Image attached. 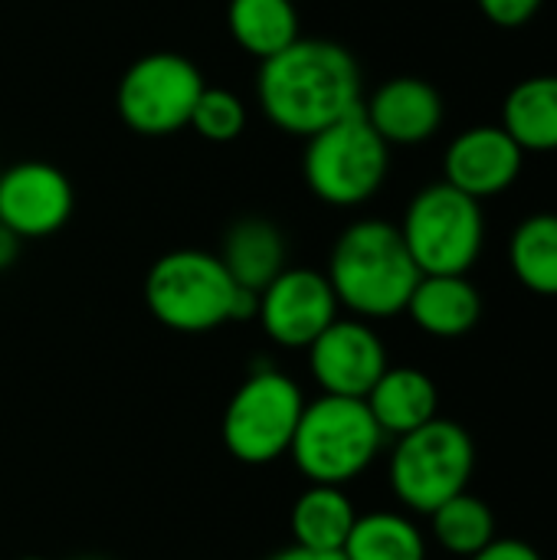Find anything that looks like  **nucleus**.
I'll list each match as a JSON object with an SVG mask.
<instances>
[{"label": "nucleus", "mask_w": 557, "mask_h": 560, "mask_svg": "<svg viewBox=\"0 0 557 560\" xmlns=\"http://www.w3.org/2000/svg\"><path fill=\"white\" fill-rule=\"evenodd\" d=\"M476 3L489 23H496L502 30H519L538 16L545 0H476Z\"/></svg>", "instance_id": "nucleus-25"}, {"label": "nucleus", "mask_w": 557, "mask_h": 560, "mask_svg": "<svg viewBox=\"0 0 557 560\" xmlns=\"http://www.w3.org/2000/svg\"><path fill=\"white\" fill-rule=\"evenodd\" d=\"M338 299L325 272L318 269H282L263 292H259V325L269 341L279 348L305 351L335 318Z\"/></svg>", "instance_id": "nucleus-10"}, {"label": "nucleus", "mask_w": 557, "mask_h": 560, "mask_svg": "<svg viewBox=\"0 0 557 560\" xmlns=\"http://www.w3.org/2000/svg\"><path fill=\"white\" fill-rule=\"evenodd\" d=\"M509 138L529 154L557 151V75H529L515 82L502 102V121Z\"/></svg>", "instance_id": "nucleus-18"}, {"label": "nucleus", "mask_w": 557, "mask_h": 560, "mask_svg": "<svg viewBox=\"0 0 557 560\" xmlns=\"http://www.w3.org/2000/svg\"><path fill=\"white\" fill-rule=\"evenodd\" d=\"M305 410L302 387L272 368L250 374L223 410V446L236 463L269 466L289 456Z\"/></svg>", "instance_id": "nucleus-8"}, {"label": "nucleus", "mask_w": 557, "mask_h": 560, "mask_svg": "<svg viewBox=\"0 0 557 560\" xmlns=\"http://www.w3.org/2000/svg\"><path fill=\"white\" fill-rule=\"evenodd\" d=\"M341 555L345 560H427V541L407 515L371 512L358 515Z\"/></svg>", "instance_id": "nucleus-22"}, {"label": "nucleus", "mask_w": 557, "mask_h": 560, "mask_svg": "<svg viewBox=\"0 0 557 560\" xmlns=\"http://www.w3.org/2000/svg\"><path fill=\"white\" fill-rule=\"evenodd\" d=\"M16 560H46V558H16Z\"/></svg>", "instance_id": "nucleus-29"}, {"label": "nucleus", "mask_w": 557, "mask_h": 560, "mask_svg": "<svg viewBox=\"0 0 557 560\" xmlns=\"http://www.w3.org/2000/svg\"><path fill=\"white\" fill-rule=\"evenodd\" d=\"M525 164V151L502 125H473L460 131L443 154V180L473 200L506 194Z\"/></svg>", "instance_id": "nucleus-13"}, {"label": "nucleus", "mask_w": 557, "mask_h": 560, "mask_svg": "<svg viewBox=\"0 0 557 560\" xmlns=\"http://www.w3.org/2000/svg\"><path fill=\"white\" fill-rule=\"evenodd\" d=\"M384 433L364 400L328 397L305 404L289 456L312 486H348L381 453Z\"/></svg>", "instance_id": "nucleus-4"}, {"label": "nucleus", "mask_w": 557, "mask_h": 560, "mask_svg": "<svg viewBox=\"0 0 557 560\" xmlns=\"http://www.w3.org/2000/svg\"><path fill=\"white\" fill-rule=\"evenodd\" d=\"M433 538L443 551L456 555V558H473L479 555L486 545L496 541V515L492 509L469 492L453 495L450 502H443L433 515Z\"/></svg>", "instance_id": "nucleus-23"}, {"label": "nucleus", "mask_w": 557, "mask_h": 560, "mask_svg": "<svg viewBox=\"0 0 557 560\" xmlns=\"http://www.w3.org/2000/svg\"><path fill=\"white\" fill-rule=\"evenodd\" d=\"M220 262L240 289L259 295L286 269V240L279 226L263 217L236 220L223 236Z\"/></svg>", "instance_id": "nucleus-17"}, {"label": "nucleus", "mask_w": 557, "mask_h": 560, "mask_svg": "<svg viewBox=\"0 0 557 560\" xmlns=\"http://www.w3.org/2000/svg\"><path fill=\"white\" fill-rule=\"evenodd\" d=\"M469 560H545L538 555V548H532L522 538H496L492 545H486L479 555Z\"/></svg>", "instance_id": "nucleus-26"}, {"label": "nucleus", "mask_w": 557, "mask_h": 560, "mask_svg": "<svg viewBox=\"0 0 557 560\" xmlns=\"http://www.w3.org/2000/svg\"><path fill=\"white\" fill-rule=\"evenodd\" d=\"M374 423L381 427L384 436H407L430 420H437L440 407V390L433 377L420 368H387L381 381L371 387L364 397Z\"/></svg>", "instance_id": "nucleus-15"}, {"label": "nucleus", "mask_w": 557, "mask_h": 560, "mask_svg": "<svg viewBox=\"0 0 557 560\" xmlns=\"http://www.w3.org/2000/svg\"><path fill=\"white\" fill-rule=\"evenodd\" d=\"M407 315L430 338H463L483 318V295L466 276H420Z\"/></svg>", "instance_id": "nucleus-16"}, {"label": "nucleus", "mask_w": 557, "mask_h": 560, "mask_svg": "<svg viewBox=\"0 0 557 560\" xmlns=\"http://www.w3.org/2000/svg\"><path fill=\"white\" fill-rule=\"evenodd\" d=\"M328 282L338 305L368 318H394L407 312V302L420 282V269L401 230L387 220L351 223L332 249Z\"/></svg>", "instance_id": "nucleus-2"}, {"label": "nucleus", "mask_w": 557, "mask_h": 560, "mask_svg": "<svg viewBox=\"0 0 557 560\" xmlns=\"http://www.w3.org/2000/svg\"><path fill=\"white\" fill-rule=\"evenodd\" d=\"M364 118L387 144H420L443 125V95L417 75H394L364 102Z\"/></svg>", "instance_id": "nucleus-14"}, {"label": "nucleus", "mask_w": 557, "mask_h": 560, "mask_svg": "<svg viewBox=\"0 0 557 560\" xmlns=\"http://www.w3.org/2000/svg\"><path fill=\"white\" fill-rule=\"evenodd\" d=\"M358 512L341 486H309L289 515L292 538L309 551H345Z\"/></svg>", "instance_id": "nucleus-19"}, {"label": "nucleus", "mask_w": 557, "mask_h": 560, "mask_svg": "<svg viewBox=\"0 0 557 560\" xmlns=\"http://www.w3.org/2000/svg\"><path fill=\"white\" fill-rule=\"evenodd\" d=\"M476 469V443L456 420H430L397 440L391 453V489L401 505L433 515L443 502L466 492Z\"/></svg>", "instance_id": "nucleus-7"}, {"label": "nucleus", "mask_w": 557, "mask_h": 560, "mask_svg": "<svg viewBox=\"0 0 557 560\" xmlns=\"http://www.w3.org/2000/svg\"><path fill=\"white\" fill-rule=\"evenodd\" d=\"M72 184L46 161H20L0 174V223L20 240L59 233L72 217Z\"/></svg>", "instance_id": "nucleus-12"}, {"label": "nucleus", "mask_w": 557, "mask_h": 560, "mask_svg": "<svg viewBox=\"0 0 557 560\" xmlns=\"http://www.w3.org/2000/svg\"><path fill=\"white\" fill-rule=\"evenodd\" d=\"M204 141L213 144H227L236 141L246 128V105L240 102V95H233L230 89H210L204 85L194 112H190V125Z\"/></svg>", "instance_id": "nucleus-24"}, {"label": "nucleus", "mask_w": 557, "mask_h": 560, "mask_svg": "<svg viewBox=\"0 0 557 560\" xmlns=\"http://www.w3.org/2000/svg\"><path fill=\"white\" fill-rule=\"evenodd\" d=\"M227 30L240 49L263 62L299 39V10L292 0H230Z\"/></svg>", "instance_id": "nucleus-20"}, {"label": "nucleus", "mask_w": 557, "mask_h": 560, "mask_svg": "<svg viewBox=\"0 0 557 560\" xmlns=\"http://www.w3.org/2000/svg\"><path fill=\"white\" fill-rule=\"evenodd\" d=\"M89 560H95V558H89Z\"/></svg>", "instance_id": "nucleus-30"}, {"label": "nucleus", "mask_w": 557, "mask_h": 560, "mask_svg": "<svg viewBox=\"0 0 557 560\" xmlns=\"http://www.w3.org/2000/svg\"><path fill=\"white\" fill-rule=\"evenodd\" d=\"M509 266L515 279L545 299L557 295V213L525 217L509 240Z\"/></svg>", "instance_id": "nucleus-21"}, {"label": "nucleus", "mask_w": 557, "mask_h": 560, "mask_svg": "<svg viewBox=\"0 0 557 560\" xmlns=\"http://www.w3.org/2000/svg\"><path fill=\"white\" fill-rule=\"evenodd\" d=\"M420 276H466L486 243V217L479 200L437 180L423 187L397 226Z\"/></svg>", "instance_id": "nucleus-6"}, {"label": "nucleus", "mask_w": 557, "mask_h": 560, "mask_svg": "<svg viewBox=\"0 0 557 560\" xmlns=\"http://www.w3.org/2000/svg\"><path fill=\"white\" fill-rule=\"evenodd\" d=\"M148 312L171 331L204 335L227 322H250L259 312V295L240 289L220 256L204 249L164 253L144 279Z\"/></svg>", "instance_id": "nucleus-3"}, {"label": "nucleus", "mask_w": 557, "mask_h": 560, "mask_svg": "<svg viewBox=\"0 0 557 560\" xmlns=\"http://www.w3.org/2000/svg\"><path fill=\"white\" fill-rule=\"evenodd\" d=\"M20 236L13 233V230H7L3 223H0V269H10L13 262H16V256H20Z\"/></svg>", "instance_id": "nucleus-28"}, {"label": "nucleus", "mask_w": 557, "mask_h": 560, "mask_svg": "<svg viewBox=\"0 0 557 560\" xmlns=\"http://www.w3.org/2000/svg\"><path fill=\"white\" fill-rule=\"evenodd\" d=\"M256 95L266 118L295 138H312L364 105L358 59L341 43L305 36L259 62Z\"/></svg>", "instance_id": "nucleus-1"}, {"label": "nucleus", "mask_w": 557, "mask_h": 560, "mask_svg": "<svg viewBox=\"0 0 557 560\" xmlns=\"http://www.w3.org/2000/svg\"><path fill=\"white\" fill-rule=\"evenodd\" d=\"M302 177L309 190L328 207H361L387 180L391 144L371 128L361 112L305 138Z\"/></svg>", "instance_id": "nucleus-5"}, {"label": "nucleus", "mask_w": 557, "mask_h": 560, "mask_svg": "<svg viewBox=\"0 0 557 560\" xmlns=\"http://www.w3.org/2000/svg\"><path fill=\"white\" fill-rule=\"evenodd\" d=\"M309 371L322 394L364 400L381 381L387 364V348L381 335L361 318H335L309 348Z\"/></svg>", "instance_id": "nucleus-11"}, {"label": "nucleus", "mask_w": 557, "mask_h": 560, "mask_svg": "<svg viewBox=\"0 0 557 560\" xmlns=\"http://www.w3.org/2000/svg\"><path fill=\"white\" fill-rule=\"evenodd\" d=\"M266 560H345V555H341V551H309V548L292 545V548L276 551L272 558H266Z\"/></svg>", "instance_id": "nucleus-27"}, {"label": "nucleus", "mask_w": 557, "mask_h": 560, "mask_svg": "<svg viewBox=\"0 0 557 560\" xmlns=\"http://www.w3.org/2000/svg\"><path fill=\"white\" fill-rule=\"evenodd\" d=\"M204 92L200 69L171 49L144 52L118 79L115 105L135 135L164 138L190 125V112Z\"/></svg>", "instance_id": "nucleus-9"}]
</instances>
